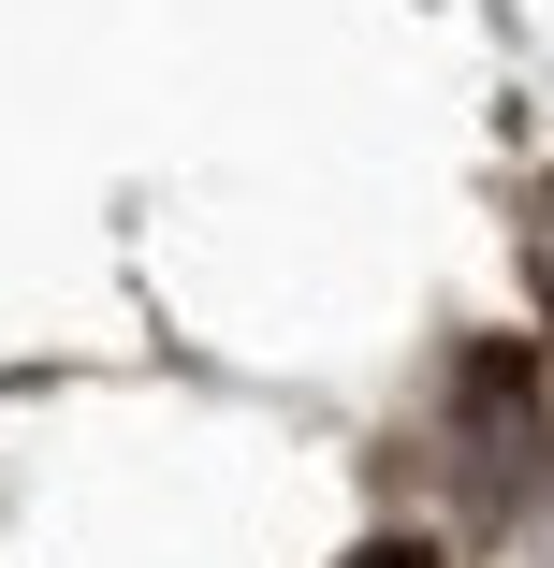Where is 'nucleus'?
I'll use <instances>...</instances> for the list:
<instances>
[{
  "label": "nucleus",
  "instance_id": "1",
  "mask_svg": "<svg viewBox=\"0 0 554 568\" xmlns=\"http://www.w3.org/2000/svg\"><path fill=\"white\" fill-rule=\"evenodd\" d=\"M351 568H437V554H423V539H365Z\"/></svg>",
  "mask_w": 554,
  "mask_h": 568
}]
</instances>
